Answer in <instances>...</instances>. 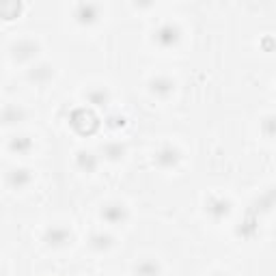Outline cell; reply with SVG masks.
<instances>
[{
	"label": "cell",
	"instance_id": "1",
	"mask_svg": "<svg viewBox=\"0 0 276 276\" xmlns=\"http://www.w3.org/2000/svg\"><path fill=\"white\" fill-rule=\"evenodd\" d=\"M156 41L162 45V48H171V45H175L179 41V31L177 26L173 24H164L156 31Z\"/></svg>",
	"mask_w": 276,
	"mask_h": 276
},
{
	"label": "cell",
	"instance_id": "2",
	"mask_svg": "<svg viewBox=\"0 0 276 276\" xmlns=\"http://www.w3.org/2000/svg\"><path fill=\"white\" fill-rule=\"evenodd\" d=\"M45 239H48V244H52V246H63V244H67L69 239H72V236H69L67 229L52 227L48 231V236H45Z\"/></svg>",
	"mask_w": 276,
	"mask_h": 276
},
{
	"label": "cell",
	"instance_id": "3",
	"mask_svg": "<svg viewBox=\"0 0 276 276\" xmlns=\"http://www.w3.org/2000/svg\"><path fill=\"white\" fill-rule=\"evenodd\" d=\"M99 15V9L95 4H80L78 9H76V17H78L80 22H86V24H91V22H95Z\"/></svg>",
	"mask_w": 276,
	"mask_h": 276
},
{
	"label": "cell",
	"instance_id": "4",
	"mask_svg": "<svg viewBox=\"0 0 276 276\" xmlns=\"http://www.w3.org/2000/svg\"><path fill=\"white\" fill-rule=\"evenodd\" d=\"M102 216L108 222H113V225H115V222H119V220L125 218V209H123V205H117L115 203V205H108V207H104Z\"/></svg>",
	"mask_w": 276,
	"mask_h": 276
},
{
	"label": "cell",
	"instance_id": "5",
	"mask_svg": "<svg viewBox=\"0 0 276 276\" xmlns=\"http://www.w3.org/2000/svg\"><path fill=\"white\" fill-rule=\"evenodd\" d=\"M177 160H179V156L173 147H166V149H162L160 154H158V164H160V166H173Z\"/></svg>",
	"mask_w": 276,
	"mask_h": 276
},
{
	"label": "cell",
	"instance_id": "6",
	"mask_svg": "<svg viewBox=\"0 0 276 276\" xmlns=\"http://www.w3.org/2000/svg\"><path fill=\"white\" fill-rule=\"evenodd\" d=\"M9 181L13 188H22L26 184H31V173L28 171H11L9 173Z\"/></svg>",
	"mask_w": 276,
	"mask_h": 276
},
{
	"label": "cell",
	"instance_id": "7",
	"mask_svg": "<svg viewBox=\"0 0 276 276\" xmlns=\"http://www.w3.org/2000/svg\"><path fill=\"white\" fill-rule=\"evenodd\" d=\"M33 52H37V45L33 41H20L15 45V58H26V56H33Z\"/></svg>",
	"mask_w": 276,
	"mask_h": 276
},
{
	"label": "cell",
	"instance_id": "8",
	"mask_svg": "<svg viewBox=\"0 0 276 276\" xmlns=\"http://www.w3.org/2000/svg\"><path fill=\"white\" fill-rule=\"evenodd\" d=\"M151 91H154V93H162V95H168V93L173 91V82L168 78H156Z\"/></svg>",
	"mask_w": 276,
	"mask_h": 276
},
{
	"label": "cell",
	"instance_id": "9",
	"mask_svg": "<svg viewBox=\"0 0 276 276\" xmlns=\"http://www.w3.org/2000/svg\"><path fill=\"white\" fill-rule=\"evenodd\" d=\"M136 274L138 276H156L158 274V266L154 261H143L140 266H136Z\"/></svg>",
	"mask_w": 276,
	"mask_h": 276
},
{
	"label": "cell",
	"instance_id": "10",
	"mask_svg": "<svg viewBox=\"0 0 276 276\" xmlns=\"http://www.w3.org/2000/svg\"><path fill=\"white\" fill-rule=\"evenodd\" d=\"M31 147H33V143L26 136H20V138H15L13 143H11V149L17 151V154H22V151H28Z\"/></svg>",
	"mask_w": 276,
	"mask_h": 276
},
{
	"label": "cell",
	"instance_id": "11",
	"mask_svg": "<svg viewBox=\"0 0 276 276\" xmlns=\"http://www.w3.org/2000/svg\"><path fill=\"white\" fill-rule=\"evenodd\" d=\"M22 110L20 108H15V106H11V108H7L2 113V121H7V123H13V121H20L22 119Z\"/></svg>",
	"mask_w": 276,
	"mask_h": 276
},
{
	"label": "cell",
	"instance_id": "12",
	"mask_svg": "<svg viewBox=\"0 0 276 276\" xmlns=\"http://www.w3.org/2000/svg\"><path fill=\"white\" fill-rule=\"evenodd\" d=\"M91 246H93V248H108V246H110V237L108 236H102V233H97V236H93Z\"/></svg>",
	"mask_w": 276,
	"mask_h": 276
},
{
	"label": "cell",
	"instance_id": "13",
	"mask_svg": "<svg viewBox=\"0 0 276 276\" xmlns=\"http://www.w3.org/2000/svg\"><path fill=\"white\" fill-rule=\"evenodd\" d=\"M89 158H84V154H80V160H82V166L86 168V171H93L95 168V160H93V156L91 154H86Z\"/></svg>",
	"mask_w": 276,
	"mask_h": 276
},
{
	"label": "cell",
	"instance_id": "14",
	"mask_svg": "<svg viewBox=\"0 0 276 276\" xmlns=\"http://www.w3.org/2000/svg\"><path fill=\"white\" fill-rule=\"evenodd\" d=\"M106 154H110V158H119V156H123V147L121 145H117V147H106Z\"/></svg>",
	"mask_w": 276,
	"mask_h": 276
}]
</instances>
